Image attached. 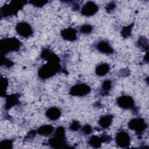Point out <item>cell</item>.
<instances>
[{"label": "cell", "mask_w": 149, "mask_h": 149, "mask_svg": "<svg viewBox=\"0 0 149 149\" xmlns=\"http://www.w3.org/2000/svg\"><path fill=\"white\" fill-rule=\"evenodd\" d=\"M46 116L51 120H56L61 116V111L57 107H51L45 112Z\"/></svg>", "instance_id": "cell-12"}, {"label": "cell", "mask_w": 149, "mask_h": 149, "mask_svg": "<svg viewBox=\"0 0 149 149\" xmlns=\"http://www.w3.org/2000/svg\"><path fill=\"white\" fill-rule=\"evenodd\" d=\"M102 140L101 137H98L97 136H92L88 140V144L93 148H100L102 143Z\"/></svg>", "instance_id": "cell-18"}, {"label": "cell", "mask_w": 149, "mask_h": 149, "mask_svg": "<svg viewBox=\"0 0 149 149\" xmlns=\"http://www.w3.org/2000/svg\"><path fill=\"white\" fill-rule=\"evenodd\" d=\"M117 104L119 107L123 109H132L134 107V101L133 98L129 95H122L117 99Z\"/></svg>", "instance_id": "cell-10"}, {"label": "cell", "mask_w": 149, "mask_h": 149, "mask_svg": "<svg viewBox=\"0 0 149 149\" xmlns=\"http://www.w3.org/2000/svg\"><path fill=\"white\" fill-rule=\"evenodd\" d=\"M48 144L54 148L66 147L67 143L65 137V130L63 127L59 126L56 128L54 136L48 140Z\"/></svg>", "instance_id": "cell-2"}, {"label": "cell", "mask_w": 149, "mask_h": 149, "mask_svg": "<svg viewBox=\"0 0 149 149\" xmlns=\"http://www.w3.org/2000/svg\"><path fill=\"white\" fill-rule=\"evenodd\" d=\"M1 65H5L7 67H9L13 65V62H12L11 61L8 59H6L5 58H2L1 60Z\"/></svg>", "instance_id": "cell-27"}, {"label": "cell", "mask_w": 149, "mask_h": 149, "mask_svg": "<svg viewBox=\"0 0 149 149\" xmlns=\"http://www.w3.org/2000/svg\"><path fill=\"white\" fill-rule=\"evenodd\" d=\"M115 141L119 147L126 148L128 147L130 144V137L126 132L122 130L116 134Z\"/></svg>", "instance_id": "cell-8"}, {"label": "cell", "mask_w": 149, "mask_h": 149, "mask_svg": "<svg viewBox=\"0 0 149 149\" xmlns=\"http://www.w3.org/2000/svg\"><path fill=\"white\" fill-rule=\"evenodd\" d=\"M133 26V24H131L127 26L124 27L122 29V30L121 31V34L123 37L127 38L130 36Z\"/></svg>", "instance_id": "cell-19"}, {"label": "cell", "mask_w": 149, "mask_h": 149, "mask_svg": "<svg viewBox=\"0 0 149 149\" xmlns=\"http://www.w3.org/2000/svg\"><path fill=\"white\" fill-rule=\"evenodd\" d=\"M59 59H55L48 61V62L42 65L38 72V76L42 79H48L61 71Z\"/></svg>", "instance_id": "cell-1"}, {"label": "cell", "mask_w": 149, "mask_h": 149, "mask_svg": "<svg viewBox=\"0 0 149 149\" xmlns=\"http://www.w3.org/2000/svg\"><path fill=\"white\" fill-rule=\"evenodd\" d=\"M80 127H81L80 124L77 120H73L70 124V125L69 126V129L72 131H74V132L77 131L79 129H80Z\"/></svg>", "instance_id": "cell-24"}, {"label": "cell", "mask_w": 149, "mask_h": 149, "mask_svg": "<svg viewBox=\"0 0 149 149\" xmlns=\"http://www.w3.org/2000/svg\"><path fill=\"white\" fill-rule=\"evenodd\" d=\"M93 27L88 24H83L80 28V31L81 33L83 34H90L91 32L93 31Z\"/></svg>", "instance_id": "cell-21"}, {"label": "cell", "mask_w": 149, "mask_h": 149, "mask_svg": "<svg viewBox=\"0 0 149 149\" xmlns=\"http://www.w3.org/2000/svg\"><path fill=\"white\" fill-rule=\"evenodd\" d=\"M54 130V127L51 125H45L40 126L37 130V133L42 136H50Z\"/></svg>", "instance_id": "cell-14"}, {"label": "cell", "mask_w": 149, "mask_h": 149, "mask_svg": "<svg viewBox=\"0 0 149 149\" xmlns=\"http://www.w3.org/2000/svg\"><path fill=\"white\" fill-rule=\"evenodd\" d=\"M27 3L23 1H13L9 4H6L1 8V16L8 17L17 14L18 11L23 8L24 4Z\"/></svg>", "instance_id": "cell-4"}, {"label": "cell", "mask_w": 149, "mask_h": 149, "mask_svg": "<svg viewBox=\"0 0 149 149\" xmlns=\"http://www.w3.org/2000/svg\"><path fill=\"white\" fill-rule=\"evenodd\" d=\"M16 31L20 36L24 38L29 37L33 33L31 26L25 22L18 23L16 26Z\"/></svg>", "instance_id": "cell-7"}, {"label": "cell", "mask_w": 149, "mask_h": 149, "mask_svg": "<svg viewBox=\"0 0 149 149\" xmlns=\"http://www.w3.org/2000/svg\"><path fill=\"white\" fill-rule=\"evenodd\" d=\"M12 140H5L1 142V147H8V148H12Z\"/></svg>", "instance_id": "cell-26"}, {"label": "cell", "mask_w": 149, "mask_h": 149, "mask_svg": "<svg viewBox=\"0 0 149 149\" xmlns=\"http://www.w3.org/2000/svg\"><path fill=\"white\" fill-rule=\"evenodd\" d=\"M98 5L92 1L86 2L81 9V13L83 15L91 16L95 14L98 10Z\"/></svg>", "instance_id": "cell-9"}, {"label": "cell", "mask_w": 149, "mask_h": 149, "mask_svg": "<svg viewBox=\"0 0 149 149\" xmlns=\"http://www.w3.org/2000/svg\"><path fill=\"white\" fill-rule=\"evenodd\" d=\"M112 87V83L111 81L109 80H105L102 84V92L105 93H107L111 88Z\"/></svg>", "instance_id": "cell-20"}, {"label": "cell", "mask_w": 149, "mask_h": 149, "mask_svg": "<svg viewBox=\"0 0 149 149\" xmlns=\"http://www.w3.org/2000/svg\"><path fill=\"white\" fill-rule=\"evenodd\" d=\"M137 43L140 47L143 48L144 49L146 48V49H148V41L145 37H140Z\"/></svg>", "instance_id": "cell-22"}, {"label": "cell", "mask_w": 149, "mask_h": 149, "mask_svg": "<svg viewBox=\"0 0 149 149\" xmlns=\"http://www.w3.org/2000/svg\"><path fill=\"white\" fill-rule=\"evenodd\" d=\"M19 102V95L17 94H12L8 95L6 97L5 108L6 109H9L12 106H14Z\"/></svg>", "instance_id": "cell-17"}, {"label": "cell", "mask_w": 149, "mask_h": 149, "mask_svg": "<svg viewBox=\"0 0 149 149\" xmlns=\"http://www.w3.org/2000/svg\"><path fill=\"white\" fill-rule=\"evenodd\" d=\"M96 48L100 52L104 54H111L113 52V48L107 41H102L98 42L96 45Z\"/></svg>", "instance_id": "cell-13"}, {"label": "cell", "mask_w": 149, "mask_h": 149, "mask_svg": "<svg viewBox=\"0 0 149 149\" xmlns=\"http://www.w3.org/2000/svg\"><path fill=\"white\" fill-rule=\"evenodd\" d=\"M81 131L85 134H90L92 132V128L90 125H86L82 127Z\"/></svg>", "instance_id": "cell-28"}, {"label": "cell", "mask_w": 149, "mask_h": 149, "mask_svg": "<svg viewBox=\"0 0 149 149\" xmlns=\"http://www.w3.org/2000/svg\"><path fill=\"white\" fill-rule=\"evenodd\" d=\"M113 119V116L112 115H105L102 116L99 120L98 124L104 129L108 128L111 125Z\"/></svg>", "instance_id": "cell-15"}, {"label": "cell", "mask_w": 149, "mask_h": 149, "mask_svg": "<svg viewBox=\"0 0 149 149\" xmlns=\"http://www.w3.org/2000/svg\"><path fill=\"white\" fill-rule=\"evenodd\" d=\"M61 34L62 38L67 41H74L77 40V31L72 27L63 29L61 31Z\"/></svg>", "instance_id": "cell-11"}, {"label": "cell", "mask_w": 149, "mask_h": 149, "mask_svg": "<svg viewBox=\"0 0 149 149\" xmlns=\"http://www.w3.org/2000/svg\"><path fill=\"white\" fill-rule=\"evenodd\" d=\"M128 127L131 130H133L136 133L141 135L147 127L145 120L142 118H134L128 123Z\"/></svg>", "instance_id": "cell-5"}, {"label": "cell", "mask_w": 149, "mask_h": 149, "mask_svg": "<svg viewBox=\"0 0 149 149\" xmlns=\"http://www.w3.org/2000/svg\"><path fill=\"white\" fill-rule=\"evenodd\" d=\"M101 138H102V141L104 142V143H109L110 141H112V138L108 134H105V133H104L102 134L101 136Z\"/></svg>", "instance_id": "cell-29"}, {"label": "cell", "mask_w": 149, "mask_h": 149, "mask_svg": "<svg viewBox=\"0 0 149 149\" xmlns=\"http://www.w3.org/2000/svg\"><path fill=\"white\" fill-rule=\"evenodd\" d=\"M1 94H5V90L6 89V87L8 86V80L3 77H1Z\"/></svg>", "instance_id": "cell-23"}, {"label": "cell", "mask_w": 149, "mask_h": 149, "mask_svg": "<svg viewBox=\"0 0 149 149\" xmlns=\"http://www.w3.org/2000/svg\"><path fill=\"white\" fill-rule=\"evenodd\" d=\"M109 65L107 63H104L100 64L96 67L95 73L99 76H104L109 72Z\"/></svg>", "instance_id": "cell-16"}, {"label": "cell", "mask_w": 149, "mask_h": 149, "mask_svg": "<svg viewBox=\"0 0 149 149\" xmlns=\"http://www.w3.org/2000/svg\"><path fill=\"white\" fill-rule=\"evenodd\" d=\"M29 2L34 6L41 7L44 6L45 4H46L48 2V1H42V0H36V1H31Z\"/></svg>", "instance_id": "cell-25"}, {"label": "cell", "mask_w": 149, "mask_h": 149, "mask_svg": "<svg viewBox=\"0 0 149 149\" xmlns=\"http://www.w3.org/2000/svg\"><path fill=\"white\" fill-rule=\"evenodd\" d=\"M115 8V4L113 2H109V3H108L106 6V10H107V12H109L110 11L112 10L114 8Z\"/></svg>", "instance_id": "cell-30"}, {"label": "cell", "mask_w": 149, "mask_h": 149, "mask_svg": "<svg viewBox=\"0 0 149 149\" xmlns=\"http://www.w3.org/2000/svg\"><path fill=\"white\" fill-rule=\"evenodd\" d=\"M21 47L20 41L15 37L6 38L1 41L0 51L1 54L19 50Z\"/></svg>", "instance_id": "cell-3"}, {"label": "cell", "mask_w": 149, "mask_h": 149, "mask_svg": "<svg viewBox=\"0 0 149 149\" xmlns=\"http://www.w3.org/2000/svg\"><path fill=\"white\" fill-rule=\"evenodd\" d=\"M91 91L90 87L84 83L77 84L71 87L70 94L73 96L82 97L88 94Z\"/></svg>", "instance_id": "cell-6"}]
</instances>
